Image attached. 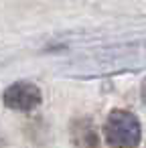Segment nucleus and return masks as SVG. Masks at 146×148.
Returning <instances> with one entry per match:
<instances>
[{
  "mask_svg": "<svg viewBox=\"0 0 146 148\" xmlns=\"http://www.w3.org/2000/svg\"><path fill=\"white\" fill-rule=\"evenodd\" d=\"M104 136L112 148H138L142 140V128L132 112L114 110L104 124Z\"/></svg>",
  "mask_w": 146,
  "mask_h": 148,
  "instance_id": "f257e3e1",
  "label": "nucleus"
},
{
  "mask_svg": "<svg viewBox=\"0 0 146 148\" xmlns=\"http://www.w3.org/2000/svg\"><path fill=\"white\" fill-rule=\"evenodd\" d=\"M2 99H4V106L10 108V110L31 112V110H35L41 103L43 95H41V89L35 83H31V81H16V83L8 85L4 89Z\"/></svg>",
  "mask_w": 146,
  "mask_h": 148,
  "instance_id": "f03ea898",
  "label": "nucleus"
},
{
  "mask_svg": "<svg viewBox=\"0 0 146 148\" xmlns=\"http://www.w3.org/2000/svg\"><path fill=\"white\" fill-rule=\"evenodd\" d=\"M71 140L77 148H99L97 128L89 118H77L71 124Z\"/></svg>",
  "mask_w": 146,
  "mask_h": 148,
  "instance_id": "7ed1b4c3",
  "label": "nucleus"
},
{
  "mask_svg": "<svg viewBox=\"0 0 146 148\" xmlns=\"http://www.w3.org/2000/svg\"><path fill=\"white\" fill-rule=\"evenodd\" d=\"M142 99H144V106H146V79L142 83Z\"/></svg>",
  "mask_w": 146,
  "mask_h": 148,
  "instance_id": "20e7f679",
  "label": "nucleus"
}]
</instances>
